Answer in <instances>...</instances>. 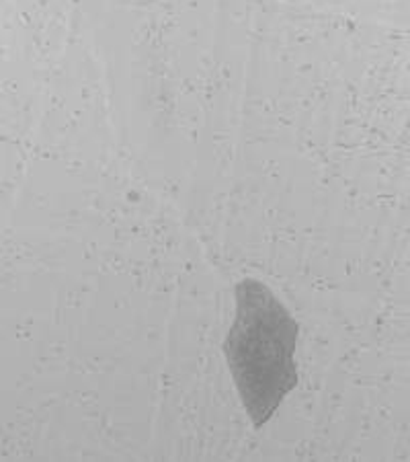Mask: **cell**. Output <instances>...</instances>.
Listing matches in <instances>:
<instances>
[{
	"mask_svg": "<svg viewBox=\"0 0 410 462\" xmlns=\"http://www.w3.org/2000/svg\"><path fill=\"white\" fill-rule=\"evenodd\" d=\"M297 333L294 317L265 284L246 278L236 286V317L223 356L255 430L271 420L297 386Z\"/></svg>",
	"mask_w": 410,
	"mask_h": 462,
	"instance_id": "1",
	"label": "cell"
}]
</instances>
